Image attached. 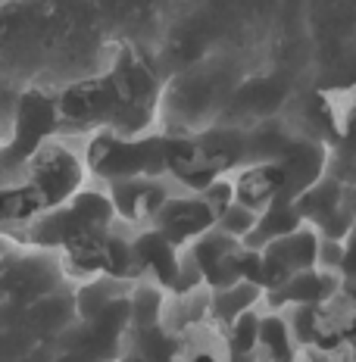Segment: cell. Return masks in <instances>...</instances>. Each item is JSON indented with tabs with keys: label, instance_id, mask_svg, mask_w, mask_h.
<instances>
[{
	"label": "cell",
	"instance_id": "cell-1",
	"mask_svg": "<svg viewBox=\"0 0 356 362\" xmlns=\"http://www.w3.org/2000/svg\"><path fill=\"white\" fill-rule=\"evenodd\" d=\"M338 291H340V275H331V272L322 269H303L287 275L278 288L266 291L263 297L278 313L285 306H325L338 297Z\"/></svg>",
	"mask_w": 356,
	"mask_h": 362
},
{
	"label": "cell",
	"instance_id": "cell-2",
	"mask_svg": "<svg viewBox=\"0 0 356 362\" xmlns=\"http://www.w3.org/2000/svg\"><path fill=\"white\" fill-rule=\"evenodd\" d=\"M156 231L169 240V244H185V240L200 238L203 231H209L216 225L213 209L207 206L197 194L191 197H169L160 209L154 213Z\"/></svg>",
	"mask_w": 356,
	"mask_h": 362
},
{
	"label": "cell",
	"instance_id": "cell-3",
	"mask_svg": "<svg viewBox=\"0 0 356 362\" xmlns=\"http://www.w3.org/2000/svg\"><path fill=\"white\" fill-rule=\"evenodd\" d=\"M285 172V197L294 200L303 194L309 185H316L325 169H328V147L316 138H291V144L285 147L282 160H278Z\"/></svg>",
	"mask_w": 356,
	"mask_h": 362
},
{
	"label": "cell",
	"instance_id": "cell-4",
	"mask_svg": "<svg viewBox=\"0 0 356 362\" xmlns=\"http://www.w3.org/2000/svg\"><path fill=\"white\" fill-rule=\"evenodd\" d=\"M287 200L285 197V172L278 163H256L244 175L234 181V200L250 206L253 213L266 209L272 200Z\"/></svg>",
	"mask_w": 356,
	"mask_h": 362
},
{
	"label": "cell",
	"instance_id": "cell-5",
	"mask_svg": "<svg viewBox=\"0 0 356 362\" xmlns=\"http://www.w3.org/2000/svg\"><path fill=\"white\" fill-rule=\"evenodd\" d=\"M303 225H306V222L300 218L294 200H282V197H278V200H272L266 209H260V213H256L253 231H250L241 244L250 247V250H266L272 240L294 235V231L303 228Z\"/></svg>",
	"mask_w": 356,
	"mask_h": 362
},
{
	"label": "cell",
	"instance_id": "cell-6",
	"mask_svg": "<svg viewBox=\"0 0 356 362\" xmlns=\"http://www.w3.org/2000/svg\"><path fill=\"white\" fill-rule=\"evenodd\" d=\"M340 194H344V185H340L338 178H331V175H322L316 185H309L306 191L294 197V206H297L303 222L316 225V222H322L325 216L335 213V209L340 206Z\"/></svg>",
	"mask_w": 356,
	"mask_h": 362
},
{
	"label": "cell",
	"instance_id": "cell-7",
	"mask_svg": "<svg viewBox=\"0 0 356 362\" xmlns=\"http://www.w3.org/2000/svg\"><path fill=\"white\" fill-rule=\"evenodd\" d=\"M263 300V291L250 281H238L231 288H219L209 291V315L219 322V325H231L238 315H244L247 309H253Z\"/></svg>",
	"mask_w": 356,
	"mask_h": 362
},
{
	"label": "cell",
	"instance_id": "cell-8",
	"mask_svg": "<svg viewBox=\"0 0 356 362\" xmlns=\"http://www.w3.org/2000/svg\"><path fill=\"white\" fill-rule=\"evenodd\" d=\"M244 138H247V163H278L294 134L275 122H263L253 132H244Z\"/></svg>",
	"mask_w": 356,
	"mask_h": 362
},
{
	"label": "cell",
	"instance_id": "cell-9",
	"mask_svg": "<svg viewBox=\"0 0 356 362\" xmlns=\"http://www.w3.org/2000/svg\"><path fill=\"white\" fill-rule=\"evenodd\" d=\"M294 337L287 331V322L282 313H269L260 319V344L256 350H263V356L269 362H294Z\"/></svg>",
	"mask_w": 356,
	"mask_h": 362
},
{
	"label": "cell",
	"instance_id": "cell-10",
	"mask_svg": "<svg viewBox=\"0 0 356 362\" xmlns=\"http://www.w3.org/2000/svg\"><path fill=\"white\" fill-rule=\"evenodd\" d=\"M260 319L263 315L256 309H247L231 325L222 328L229 356H250V353H256V344H260Z\"/></svg>",
	"mask_w": 356,
	"mask_h": 362
},
{
	"label": "cell",
	"instance_id": "cell-11",
	"mask_svg": "<svg viewBox=\"0 0 356 362\" xmlns=\"http://www.w3.org/2000/svg\"><path fill=\"white\" fill-rule=\"evenodd\" d=\"M241 247V240H234L229 238L225 231H219L216 225L209 231H203L200 238H194L191 240V256L197 262H200V269H203V275H207L213 266H219V262L225 259V256H231L234 250Z\"/></svg>",
	"mask_w": 356,
	"mask_h": 362
},
{
	"label": "cell",
	"instance_id": "cell-12",
	"mask_svg": "<svg viewBox=\"0 0 356 362\" xmlns=\"http://www.w3.org/2000/svg\"><path fill=\"white\" fill-rule=\"evenodd\" d=\"M285 322L294 344H313L322 331V306H285Z\"/></svg>",
	"mask_w": 356,
	"mask_h": 362
},
{
	"label": "cell",
	"instance_id": "cell-13",
	"mask_svg": "<svg viewBox=\"0 0 356 362\" xmlns=\"http://www.w3.org/2000/svg\"><path fill=\"white\" fill-rule=\"evenodd\" d=\"M253 225H256V213L250 206H244V203H238V200L216 216V228L225 231V235L234 238V240H244L250 231H253Z\"/></svg>",
	"mask_w": 356,
	"mask_h": 362
},
{
	"label": "cell",
	"instance_id": "cell-14",
	"mask_svg": "<svg viewBox=\"0 0 356 362\" xmlns=\"http://www.w3.org/2000/svg\"><path fill=\"white\" fill-rule=\"evenodd\" d=\"M200 288H203V269L191 256V250H188L185 256H178V269H176V278H172L169 291L178 293V297H185V293H194Z\"/></svg>",
	"mask_w": 356,
	"mask_h": 362
},
{
	"label": "cell",
	"instance_id": "cell-15",
	"mask_svg": "<svg viewBox=\"0 0 356 362\" xmlns=\"http://www.w3.org/2000/svg\"><path fill=\"white\" fill-rule=\"evenodd\" d=\"M313 228H316V235H319V238L347 240V238L353 235V216H350V209H347L344 203H340L335 213H328V216L322 218V222H316Z\"/></svg>",
	"mask_w": 356,
	"mask_h": 362
},
{
	"label": "cell",
	"instance_id": "cell-16",
	"mask_svg": "<svg viewBox=\"0 0 356 362\" xmlns=\"http://www.w3.org/2000/svg\"><path fill=\"white\" fill-rule=\"evenodd\" d=\"M197 197H200L209 209H213V216H219L225 206H231V203H234V181L219 175V178L209 181L203 191H197Z\"/></svg>",
	"mask_w": 356,
	"mask_h": 362
},
{
	"label": "cell",
	"instance_id": "cell-17",
	"mask_svg": "<svg viewBox=\"0 0 356 362\" xmlns=\"http://www.w3.org/2000/svg\"><path fill=\"white\" fill-rule=\"evenodd\" d=\"M238 272L241 281H250L263 291V272H266V259H263V250H250V247L241 244L238 250Z\"/></svg>",
	"mask_w": 356,
	"mask_h": 362
},
{
	"label": "cell",
	"instance_id": "cell-18",
	"mask_svg": "<svg viewBox=\"0 0 356 362\" xmlns=\"http://www.w3.org/2000/svg\"><path fill=\"white\" fill-rule=\"evenodd\" d=\"M340 259H344V240L319 238V253H316V269L340 275Z\"/></svg>",
	"mask_w": 356,
	"mask_h": 362
},
{
	"label": "cell",
	"instance_id": "cell-19",
	"mask_svg": "<svg viewBox=\"0 0 356 362\" xmlns=\"http://www.w3.org/2000/svg\"><path fill=\"white\" fill-rule=\"evenodd\" d=\"M340 278L356 281V231L344 240V259H340Z\"/></svg>",
	"mask_w": 356,
	"mask_h": 362
}]
</instances>
